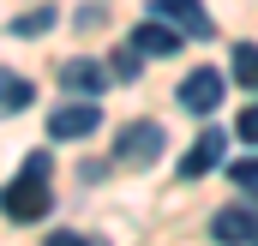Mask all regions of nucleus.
Here are the masks:
<instances>
[{
  "instance_id": "obj_1",
  "label": "nucleus",
  "mask_w": 258,
  "mask_h": 246,
  "mask_svg": "<svg viewBox=\"0 0 258 246\" xmlns=\"http://www.w3.org/2000/svg\"><path fill=\"white\" fill-rule=\"evenodd\" d=\"M0 210L12 216V222H42L48 210H54V192H48V174H18V180L0 192Z\"/></svg>"
},
{
  "instance_id": "obj_2",
  "label": "nucleus",
  "mask_w": 258,
  "mask_h": 246,
  "mask_svg": "<svg viewBox=\"0 0 258 246\" xmlns=\"http://www.w3.org/2000/svg\"><path fill=\"white\" fill-rule=\"evenodd\" d=\"M156 156H162V126L156 120L120 126V138H114V162L120 168H156Z\"/></svg>"
},
{
  "instance_id": "obj_3",
  "label": "nucleus",
  "mask_w": 258,
  "mask_h": 246,
  "mask_svg": "<svg viewBox=\"0 0 258 246\" xmlns=\"http://www.w3.org/2000/svg\"><path fill=\"white\" fill-rule=\"evenodd\" d=\"M210 234L222 246H258V204H222L216 216H210Z\"/></svg>"
},
{
  "instance_id": "obj_4",
  "label": "nucleus",
  "mask_w": 258,
  "mask_h": 246,
  "mask_svg": "<svg viewBox=\"0 0 258 246\" xmlns=\"http://www.w3.org/2000/svg\"><path fill=\"white\" fill-rule=\"evenodd\" d=\"M150 12L168 24V30H180V36H192V42H204L216 24H210V12L198 6V0H150Z\"/></svg>"
},
{
  "instance_id": "obj_5",
  "label": "nucleus",
  "mask_w": 258,
  "mask_h": 246,
  "mask_svg": "<svg viewBox=\"0 0 258 246\" xmlns=\"http://www.w3.org/2000/svg\"><path fill=\"white\" fill-rule=\"evenodd\" d=\"M102 126V108H96V96H78V102H66L48 114V138H90Z\"/></svg>"
},
{
  "instance_id": "obj_6",
  "label": "nucleus",
  "mask_w": 258,
  "mask_h": 246,
  "mask_svg": "<svg viewBox=\"0 0 258 246\" xmlns=\"http://www.w3.org/2000/svg\"><path fill=\"white\" fill-rule=\"evenodd\" d=\"M216 102H222V72L216 66H198V72L180 78V108L186 114H210Z\"/></svg>"
},
{
  "instance_id": "obj_7",
  "label": "nucleus",
  "mask_w": 258,
  "mask_h": 246,
  "mask_svg": "<svg viewBox=\"0 0 258 246\" xmlns=\"http://www.w3.org/2000/svg\"><path fill=\"white\" fill-rule=\"evenodd\" d=\"M180 42H186V36H180V30H168V24H162V18H144V24H138V30H132V54H180Z\"/></svg>"
},
{
  "instance_id": "obj_8",
  "label": "nucleus",
  "mask_w": 258,
  "mask_h": 246,
  "mask_svg": "<svg viewBox=\"0 0 258 246\" xmlns=\"http://www.w3.org/2000/svg\"><path fill=\"white\" fill-rule=\"evenodd\" d=\"M222 150H228V132H198V144L180 156V174L198 180V174H210L216 162H222Z\"/></svg>"
},
{
  "instance_id": "obj_9",
  "label": "nucleus",
  "mask_w": 258,
  "mask_h": 246,
  "mask_svg": "<svg viewBox=\"0 0 258 246\" xmlns=\"http://www.w3.org/2000/svg\"><path fill=\"white\" fill-rule=\"evenodd\" d=\"M60 84L72 90V96H102V84H108V72L90 60V54H78V60L60 66Z\"/></svg>"
},
{
  "instance_id": "obj_10",
  "label": "nucleus",
  "mask_w": 258,
  "mask_h": 246,
  "mask_svg": "<svg viewBox=\"0 0 258 246\" xmlns=\"http://www.w3.org/2000/svg\"><path fill=\"white\" fill-rule=\"evenodd\" d=\"M54 6H36V12H24V18H12V36H42V30H54Z\"/></svg>"
},
{
  "instance_id": "obj_11",
  "label": "nucleus",
  "mask_w": 258,
  "mask_h": 246,
  "mask_svg": "<svg viewBox=\"0 0 258 246\" xmlns=\"http://www.w3.org/2000/svg\"><path fill=\"white\" fill-rule=\"evenodd\" d=\"M234 78H240L246 90H258V48H252V42L234 48Z\"/></svg>"
},
{
  "instance_id": "obj_12",
  "label": "nucleus",
  "mask_w": 258,
  "mask_h": 246,
  "mask_svg": "<svg viewBox=\"0 0 258 246\" xmlns=\"http://www.w3.org/2000/svg\"><path fill=\"white\" fill-rule=\"evenodd\" d=\"M0 108H6V114L30 108V84H24V78H0Z\"/></svg>"
},
{
  "instance_id": "obj_13",
  "label": "nucleus",
  "mask_w": 258,
  "mask_h": 246,
  "mask_svg": "<svg viewBox=\"0 0 258 246\" xmlns=\"http://www.w3.org/2000/svg\"><path fill=\"white\" fill-rule=\"evenodd\" d=\"M228 180L240 186V192H252V198H258V156H240V162H228Z\"/></svg>"
},
{
  "instance_id": "obj_14",
  "label": "nucleus",
  "mask_w": 258,
  "mask_h": 246,
  "mask_svg": "<svg viewBox=\"0 0 258 246\" xmlns=\"http://www.w3.org/2000/svg\"><path fill=\"white\" fill-rule=\"evenodd\" d=\"M138 66H144V54H132V48H120V54H114V66H108V78H120V84H132V78H138Z\"/></svg>"
},
{
  "instance_id": "obj_15",
  "label": "nucleus",
  "mask_w": 258,
  "mask_h": 246,
  "mask_svg": "<svg viewBox=\"0 0 258 246\" xmlns=\"http://www.w3.org/2000/svg\"><path fill=\"white\" fill-rule=\"evenodd\" d=\"M234 138L258 144V102H252V108H240V120H234Z\"/></svg>"
},
{
  "instance_id": "obj_16",
  "label": "nucleus",
  "mask_w": 258,
  "mask_h": 246,
  "mask_svg": "<svg viewBox=\"0 0 258 246\" xmlns=\"http://www.w3.org/2000/svg\"><path fill=\"white\" fill-rule=\"evenodd\" d=\"M48 246H96V240H84V234H54Z\"/></svg>"
}]
</instances>
